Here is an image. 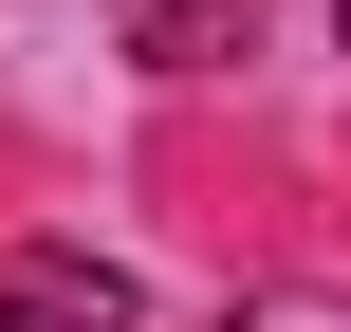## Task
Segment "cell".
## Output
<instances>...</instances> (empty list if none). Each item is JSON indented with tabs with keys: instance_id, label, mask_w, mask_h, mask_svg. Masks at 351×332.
Listing matches in <instances>:
<instances>
[{
	"instance_id": "1",
	"label": "cell",
	"mask_w": 351,
	"mask_h": 332,
	"mask_svg": "<svg viewBox=\"0 0 351 332\" xmlns=\"http://www.w3.org/2000/svg\"><path fill=\"white\" fill-rule=\"evenodd\" d=\"M0 332H130V277L93 240H19L0 259Z\"/></svg>"
},
{
	"instance_id": "2",
	"label": "cell",
	"mask_w": 351,
	"mask_h": 332,
	"mask_svg": "<svg viewBox=\"0 0 351 332\" xmlns=\"http://www.w3.org/2000/svg\"><path fill=\"white\" fill-rule=\"evenodd\" d=\"M222 37H241V0H148V18H130V55H148V74H204Z\"/></svg>"
},
{
	"instance_id": "3",
	"label": "cell",
	"mask_w": 351,
	"mask_h": 332,
	"mask_svg": "<svg viewBox=\"0 0 351 332\" xmlns=\"http://www.w3.org/2000/svg\"><path fill=\"white\" fill-rule=\"evenodd\" d=\"M241 332H351V296H259Z\"/></svg>"
},
{
	"instance_id": "4",
	"label": "cell",
	"mask_w": 351,
	"mask_h": 332,
	"mask_svg": "<svg viewBox=\"0 0 351 332\" xmlns=\"http://www.w3.org/2000/svg\"><path fill=\"white\" fill-rule=\"evenodd\" d=\"M333 37H351V0H333Z\"/></svg>"
}]
</instances>
